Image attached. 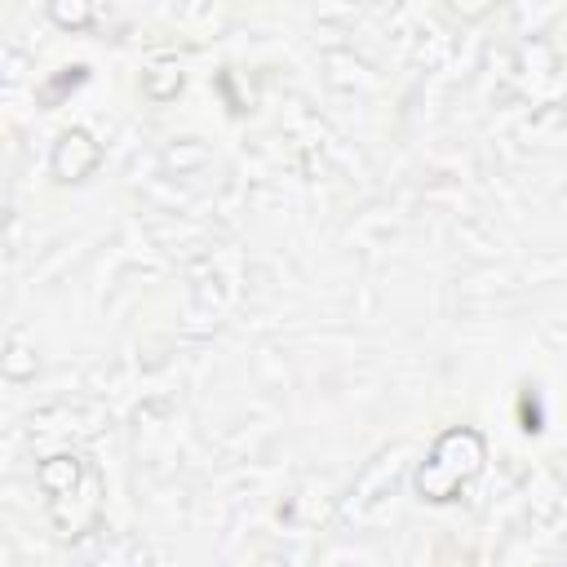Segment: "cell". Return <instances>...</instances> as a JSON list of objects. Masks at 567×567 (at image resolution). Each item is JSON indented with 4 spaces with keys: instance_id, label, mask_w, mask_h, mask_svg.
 <instances>
[{
    "instance_id": "6da1fadb",
    "label": "cell",
    "mask_w": 567,
    "mask_h": 567,
    "mask_svg": "<svg viewBox=\"0 0 567 567\" xmlns=\"http://www.w3.org/2000/svg\"><path fill=\"white\" fill-rule=\"evenodd\" d=\"M35 483L49 501V523L62 540H80L102 518V478L84 452H53L35 465Z\"/></svg>"
},
{
    "instance_id": "7a4b0ae2",
    "label": "cell",
    "mask_w": 567,
    "mask_h": 567,
    "mask_svg": "<svg viewBox=\"0 0 567 567\" xmlns=\"http://www.w3.org/2000/svg\"><path fill=\"white\" fill-rule=\"evenodd\" d=\"M487 465V439L478 425H447L434 434L425 461L412 474V492L425 505H452L461 492L483 474Z\"/></svg>"
},
{
    "instance_id": "3957f363",
    "label": "cell",
    "mask_w": 567,
    "mask_h": 567,
    "mask_svg": "<svg viewBox=\"0 0 567 567\" xmlns=\"http://www.w3.org/2000/svg\"><path fill=\"white\" fill-rule=\"evenodd\" d=\"M97 164H102V142H97L89 128L71 124V128H62V133L53 137L49 173H53L58 186H80V182H89V177L97 173Z\"/></svg>"
},
{
    "instance_id": "277c9868",
    "label": "cell",
    "mask_w": 567,
    "mask_h": 567,
    "mask_svg": "<svg viewBox=\"0 0 567 567\" xmlns=\"http://www.w3.org/2000/svg\"><path fill=\"white\" fill-rule=\"evenodd\" d=\"M182 84H186V75H182V66H177V58H155V62L142 71V93H146L151 102H173V97L182 93Z\"/></svg>"
},
{
    "instance_id": "5b68a950",
    "label": "cell",
    "mask_w": 567,
    "mask_h": 567,
    "mask_svg": "<svg viewBox=\"0 0 567 567\" xmlns=\"http://www.w3.org/2000/svg\"><path fill=\"white\" fill-rule=\"evenodd\" d=\"M0 372H4L9 381H31V377L40 372V359H35V346L27 341V332H22V328H13V332L4 337V354H0Z\"/></svg>"
},
{
    "instance_id": "8992f818",
    "label": "cell",
    "mask_w": 567,
    "mask_h": 567,
    "mask_svg": "<svg viewBox=\"0 0 567 567\" xmlns=\"http://www.w3.org/2000/svg\"><path fill=\"white\" fill-rule=\"evenodd\" d=\"M49 18L62 31H89L93 27V4L89 0H49Z\"/></svg>"
},
{
    "instance_id": "52a82bcc",
    "label": "cell",
    "mask_w": 567,
    "mask_h": 567,
    "mask_svg": "<svg viewBox=\"0 0 567 567\" xmlns=\"http://www.w3.org/2000/svg\"><path fill=\"white\" fill-rule=\"evenodd\" d=\"M84 80H89V66H84V62H75V66H62V71H58V75H53V80L40 89V102H44V106H53L62 93H75Z\"/></svg>"
},
{
    "instance_id": "ba28073f",
    "label": "cell",
    "mask_w": 567,
    "mask_h": 567,
    "mask_svg": "<svg viewBox=\"0 0 567 567\" xmlns=\"http://www.w3.org/2000/svg\"><path fill=\"white\" fill-rule=\"evenodd\" d=\"M518 425H523L527 434H540V430H545V412H540V394H536V385H527V390L518 394Z\"/></svg>"
}]
</instances>
